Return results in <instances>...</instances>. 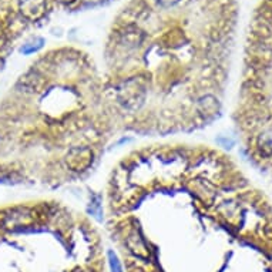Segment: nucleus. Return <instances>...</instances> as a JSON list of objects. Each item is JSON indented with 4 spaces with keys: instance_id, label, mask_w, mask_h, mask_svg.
Instances as JSON below:
<instances>
[{
    "instance_id": "nucleus-3",
    "label": "nucleus",
    "mask_w": 272,
    "mask_h": 272,
    "mask_svg": "<svg viewBox=\"0 0 272 272\" xmlns=\"http://www.w3.org/2000/svg\"><path fill=\"white\" fill-rule=\"evenodd\" d=\"M107 258H108V265H110V269H112V272H123L120 261H119L117 255L113 252L112 249L107 252Z\"/></svg>"
},
{
    "instance_id": "nucleus-5",
    "label": "nucleus",
    "mask_w": 272,
    "mask_h": 272,
    "mask_svg": "<svg viewBox=\"0 0 272 272\" xmlns=\"http://www.w3.org/2000/svg\"><path fill=\"white\" fill-rule=\"evenodd\" d=\"M0 140H2V134H0Z\"/></svg>"
},
{
    "instance_id": "nucleus-4",
    "label": "nucleus",
    "mask_w": 272,
    "mask_h": 272,
    "mask_svg": "<svg viewBox=\"0 0 272 272\" xmlns=\"http://www.w3.org/2000/svg\"><path fill=\"white\" fill-rule=\"evenodd\" d=\"M60 2H63V3H72V2H76V0H60Z\"/></svg>"
},
{
    "instance_id": "nucleus-2",
    "label": "nucleus",
    "mask_w": 272,
    "mask_h": 272,
    "mask_svg": "<svg viewBox=\"0 0 272 272\" xmlns=\"http://www.w3.org/2000/svg\"><path fill=\"white\" fill-rule=\"evenodd\" d=\"M22 12L29 17H39L44 9V0H22Z\"/></svg>"
},
{
    "instance_id": "nucleus-1",
    "label": "nucleus",
    "mask_w": 272,
    "mask_h": 272,
    "mask_svg": "<svg viewBox=\"0 0 272 272\" xmlns=\"http://www.w3.org/2000/svg\"><path fill=\"white\" fill-rule=\"evenodd\" d=\"M195 105H197V113L200 116L205 114V117H208L211 114L216 113L220 103H218V98H215L212 94H204L195 100Z\"/></svg>"
}]
</instances>
